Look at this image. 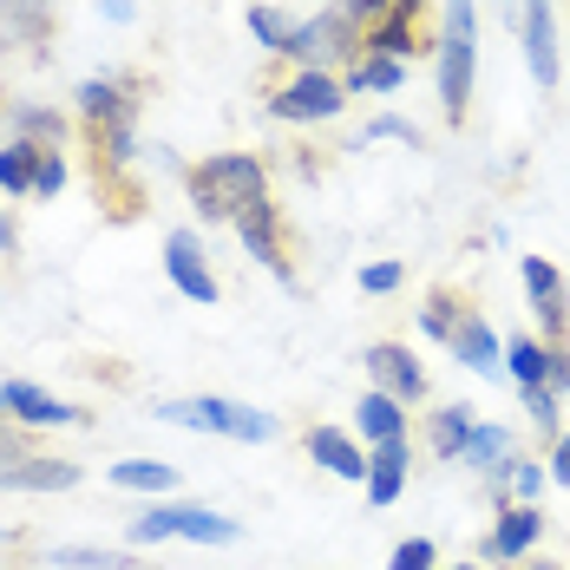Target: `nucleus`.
I'll return each mask as SVG.
<instances>
[{"instance_id":"nucleus-46","label":"nucleus","mask_w":570,"mask_h":570,"mask_svg":"<svg viewBox=\"0 0 570 570\" xmlns=\"http://www.w3.org/2000/svg\"><path fill=\"white\" fill-rule=\"evenodd\" d=\"M7 538H13V531H7V524H0V544H7Z\"/></svg>"},{"instance_id":"nucleus-31","label":"nucleus","mask_w":570,"mask_h":570,"mask_svg":"<svg viewBox=\"0 0 570 570\" xmlns=\"http://www.w3.org/2000/svg\"><path fill=\"white\" fill-rule=\"evenodd\" d=\"M295 13H283V7H249V33H256V47L263 53H283L288 59V47H295Z\"/></svg>"},{"instance_id":"nucleus-47","label":"nucleus","mask_w":570,"mask_h":570,"mask_svg":"<svg viewBox=\"0 0 570 570\" xmlns=\"http://www.w3.org/2000/svg\"><path fill=\"white\" fill-rule=\"evenodd\" d=\"M453 570H479V564H453Z\"/></svg>"},{"instance_id":"nucleus-24","label":"nucleus","mask_w":570,"mask_h":570,"mask_svg":"<svg viewBox=\"0 0 570 570\" xmlns=\"http://www.w3.org/2000/svg\"><path fill=\"white\" fill-rule=\"evenodd\" d=\"M342 79H347V92H400V86H406V59L361 53V59L342 72Z\"/></svg>"},{"instance_id":"nucleus-2","label":"nucleus","mask_w":570,"mask_h":570,"mask_svg":"<svg viewBox=\"0 0 570 570\" xmlns=\"http://www.w3.org/2000/svg\"><path fill=\"white\" fill-rule=\"evenodd\" d=\"M433 66H440V112H446V125H465L472 79H479V0H446Z\"/></svg>"},{"instance_id":"nucleus-7","label":"nucleus","mask_w":570,"mask_h":570,"mask_svg":"<svg viewBox=\"0 0 570 570\" xmlns=\"http://www.w3.org/2000/svg\"><path fill=\"white\" fill-rule=\"evenodd\" d=\"M165 276L184 302H197V308H217V276H210V263H204V243H197V229H171L165 236Z\"/></svg>"},{"instance_id":"nucleus-38","label":"nucleus","mask_w":570,"mask_h":570,"mask_svg":"<svg viewBox=\"0 0 570 570\" xmlns=\"http://www.w3.org/2000/svg\"><path fill=\"white\" fill-rule=\"evenodd\" d=\"M400 283H406V269H400L394 256H381V263H367V269H361V295H394Z\"/></svg>"},{"instance_id":"nucleus-4","label":"nucleus","mask_w":570,"mask_h":570,"mask_svg":"<svg viewBox=\"0 0 570 570\" xmlns=\"http://www.w3.org/2000/svg\"><path fill=\"white\" fill-rule=\"evenodd\" d=\"M361 59V27L347 20L342 7H322L295 27V47H288V66H315V72H335V66H354Z\"/></svg>"},{"instance_id":"nucleus-26","label":"nucleus","mask_w":570,"mask_h":570,"mask_svg":"<svg viewBox=\"0 0 570 570\" xmlns=\"http://www.w3.org/2000/svg\"><path fill=\"white\" fill-rule=\"evenodd\" d=\"M472 426H479L472 406H433V420H426V446H433V459H459V446H465Z\"/></svg>"},{"instance_id":"nucleus-13","label":"nucleus","mask_w":570,"mask_h":570,"mask_svg":"<svg viewBox=\"0 0 570 570\" xmlns=\"http://www.w3.org/2000/svg\"><path fill=\"white\" fill-rule=\"evenodd\" d=\"M538 538H544V512L512 499V505H499V524H492V538L479 544V558H485V564H518Z\"/></svg>"},{"instance_id":"nucleus-42","label":"nucleus","mask_w":570,"mask_h":570,"mask_svg":"<svg viewBox=\"0 0 570 570\" xmlns=\"http://www.w3.org/2000/svg\"><path fill=\"white\" fill-rule=\"evenodd\" d=\"M13 243H20V229H13V217L0 210V256H13Z\"/></svg>"},{"instance_id":"nucleus-43","label":"nucleus","mask_w":570,"mask_h":570,"mask_svg":"<svg viewBox=\"0 0 570 570\" xmlns=\"http://www.w3.org/2000/svg\"><path fill=\"white\" fill-rule=\"evenodd\" d=\"M0 459H20V433H13L7 420H0Z\"/></svg>"},{"instance_id":"nucleus-45","label":"nucleus","mask_w":570,"mask_h":570,"mask_svg":"<svg viewBox=\"0 0 570 570\" xmlns=\"http://www.w3.org/2000/svg\"><path fill=\"white\" fill-rule=\"evenodd\" d=\"M531 570H558V564H544V558H538V564H531Z\"/></svg>"},{"instance_id":"nucleus-23","label":"nucleus","mask_w":570,"mask_h":570,"mask_svg":"<svg viewBox=\"0 0 570 570\" xmlns=\"http://www.w3.org/2000/svg\"><path fill=\"white\" fill-rule=\"evenodd\" d=\"M47 564L53 570H138V551L131 544H59V551H47Z\"/></svg>"},{"instance_id":"nucleus-14","label":"nucleus","mask_w":570,"mask_h":570,"mask_svg":"<svg viewBox=\"0 0 570 570\" xmlns=\"http://www.w3.org/2000/svg\"><path fill=\"white\" fill-rule=\"evenodd\" d=\"M459 354V367H472L479 381H499L505 374V342L492 335V322L479 315V308H465L459 315V328H453V342H446Z\"/></svg>"},{"instance_id":"nucleus-16","label":"nucleus","mask_w":570,"mask_h":570,"mask_svg":"<svg viewBox=\"0 0 570 570\" xmlns=\"http://www.w3.org/2000/svg\"><path fill=\"white\" fill-rule=\"evenodd\" d=\"M406 472H413V440H387V446H374L367 453V505H394L400 492H406Z\"/></svg>"},{"instance_id":"nucleus-11","label":"nucleus","mask_w":570,"mask_h":570,"mask_svg":"<svg viewBox=\"0 0 570 570\" xmlns=\"http://www.w3.org/2000/svg\"><path fill=\"white\" fill-rule=\"evenodd\" d=\"M361 367L374 374V387H381V394L406 400V406H420V400H426V367L413 361V347H400V342H374L367 354H361Z\"/></svg>"},{"instance_id":"nucleus-20","label":"nucleus","mask_w":570,"mask_h":570,"mask_svg":"<svg viewBox=\"0 0 570 570\" xmlns=\"http://www.w3.org/2000/svg\"><path fill=\"white\" fill-rule=\"evenodd\" d=\"M106 479L118 492H145V499L177 492V465H165V459H118V465H106Z\"/></svg>"},{"instance_id":"nucleus-36","label":"nucleus","mask_w":570,"mask_h":570,"mask_svg":"<svg viewBox=\"0 0 570 570\" xmlns=\"http://www.w3.org/2000/svg\"><path fill=\"white\" fill-rule=\"evenodd\" d=\"M66 151H40V165H33V197H59L66 190Z\"/></svg>"},{"instance_id":"nucleus-12","label":"nucleus","mask_w":570,"mask_h":570,"mask_svg":"<svg viewBox=\"0 0 570 570\" xmlns=\"http://www.w3.org/2000/svg\"><path fill=\"white\" fill-rule=\"evenodd\" d=\"M86 479V465L72 459H47V453H20V459H0V492H72Z\"/></svg>"},{"instance_id":"nucleus-8","label":"nucleus","mask_w":570,"mask_h":570,"mask_svg":"<svg viewBox=\"0 0 570 570\" xmlns=\"http://www.w3.org/2000/svg\"><path fill=\"white\" fill-rule=\"evenodd\" d=\"M0 420H20V426H92L86 406L47 394V387H33V381H7V387H0Z\"/></svg>"},{"instance_id":"nucleus-27","label":"nucleus","mask_w":570,"mask_h":570,"mask_svg":"<svg viewBox=\"0 0 570 570\" xmlns=\"http://www.w3.org/2000/svg\"><path fill=\"white\" fill-rule=\"evenodd\" d=\"M224 440H243V446L276 440V413H263V406H249V400H224Z\"/></svg>"},{"instance_id":"nucleus-21","label":"nucleus","mask_w":570,"mask_h":570,"mask_svg":"<svg viewBox=\"0 0 570 570\" xmlns=\"http://www.w3.org/2000/svg\"><path fill=\"white\" fill-rule=\"evenodd\" d=\"M165 426H190V433H217L224 440V394H190V400H158L151 406Z\"/></svg>"},{"instance_id":"nucleus-9","label":"nucleus","mask_w":570,"mask_h":570,"mask_svg":"<svg viewBox=\"0 0 570 570\" xmlns=\"http://www.w3.org/2000/svg\"><path fill=\"white\" fill-rule=\"evenodd\" d=\"M518 276H524V295H531V308H538V322H544V347H564L570 288H564V276H558V263H544V256H518Z\"/></svg>"},{"instance_id":"nucleus-10","label":"nucleus","mask_w":570,"mask_h":570,"mask_svg":"<svg viewBox=\"0 0 570 570\" xmlns=\"http://www.w3.org/2000/svg\"><path fill=\"white\" fill-rule=\"evenodd\" d=\"M72 106H79V125H86V131H106L118 118H138V79H118V72L79 79Z\"/></svg>"},{"instance_id":"nucleus-17","label":"nucleus","mask_w":570,"mask_h":570,"mask_svg":"<svg viewBox=\"0 0 570 570\" xmlns=\"http://www.w3.org/2000/svg\"><path fill=\"white\" fill-rule=\"evenodd\" d=\"M512 453H518V433H512V426H499V420H479V426L465 433V446H459L453 465H465V472H479V479H485V472H499Z\"/></svg>"},{"instance_id":"nucleus-1","label":"nucleus","mask_w":570,"mask_h":570,"mask_svg":"<svg viewBox=\"0 0 570 570\" xmlns=\"http://www.w3.org/2000/svg\"><path fill=\"white\" fill-rule=\"evenodd\" d=\"M184 190H190V204H197L204 224H236L249 204L269 197V165L256 151H217V158H204V165L184 171Z\"/></svg>"},{"instance_id":"nucleus-33","label":"nucleus","mask_w":570,"mask_h":570,"mask_svg":"<svg viewBox=\"0 0 570 570\" xmlns=\"http://www.w3.org/2000/svg\"><path fill=\"white\" fill-rule=\"evenodd\" d=\"M361 145H413V151H420V125L400 118V112H381V118L361 125Z\"/></svg>"},{"instance_id":"nucleus-5","label":"nucleus","mask_w":570,"mask_h":570,"mask_svg":"<svg viewBox=\"0 0 570 570\" xmlns=\"http://www.w3.org/2000/svg\"><path fill=\"white\" fill-rule=\"evenodd\" d=\"M518 47L538 79V92H558L564 79V40H558V0H524L518 7Z\"/></svg>"},{"instance_id":"nucleus-29","label":"nucleus","mask_w":570,"mask_h":570,"mask_svg":"<svg viewBox=\"0 0 570 570\" xmlns=\"http://www.w3.org/2000/svg\"><path fill=\"white\" fill-rule=\"evenodd\" d=\"M361 53H387V59H406L420 53V20H406V13H387L367 40H361Z\"/></svg>"},{"instance_id":"nucleus-19","label":"nucleus","mask_w":570,"mask_h":570,"mask_svg":"<svg viewBox=\"0 0 570 570\" xmlns=\"http://www.w3.org/2000/svg\"><path fill=\"white\" fill-rule=\"evenodd\" d=\"M171 538H184V544H236L243 524L224 512H204V505H171Z\"/></svg>"},{"instance_id":"nucleus-15","label":"nucleus","mask_w":570,"mask_h":570,"mask_svg":"<svg viewBox=\"0 0 570 570\" xmlns=\"http://www.w3.org/2000/svg\"><path fill=\"white\" fill-rule=\"evenodd\" d=\"M308 459L322 472L347 479V485H367V446L354 433H342V426H308Z\"/></svg>"},{"instance_id":"nucleus-34","label":"nucleus","mask_w":570,"mask_h":570,"mask_svg":"<svg viewBox=\"0 0 570 570\" xmlns=\"http://www.w3.org/2000/svg\"><path fill=\"white\" fill-rule=\"evenodd\" d=\"M387 570H440V544L433 538H406V544H394Z\"/></svg>"},{"instance_id":"nucleus-30","label":"nucleus","mask_w":570,"mask_h":570,"mask_svg":"<svg viewBox=\"0 0 570 570\" xmlns=\"http://www.w3.org/2000/svg\"><path fill=\"white\" fill-rule=\"evenodd\" d=\"M13 125H20L27 145H47V151H66V131H72L53 106H13Z\"/></svg>"},{"instance_id":"nucleus-25","label":"nucleus","mask_w":570,"mask_h":570,"mask_svg":"<svg viewBox=\"0 0 570 570\" xmlns=\"http://www.w3.org/2000/svg\"><path fill=\"white\" fill-rule=\"evenodd\" d=\"M40 151H47V145H27V138L0 145V197H33V165H40Z\"/></svg>"},{"instance_id":"nucleus-35","label":"nucleus","mask_w":570,"mask_h":570,"mask_svg":"<svg viewBox=\"0 0 570 570\" xmlns=\"http://www.w3.org/2000/svg\"><path fill=\"white\" fill-rule=\"evenodd\" d=\"M518 400H524V413H531L538 433H558V394L551 387H518Z\"/></svg>"},{"instance_id":"nucleus-22","label":"nucleus","mask_w":570,"mask_h":570,"mask_svg":"<svg viewBox=\"0 0 570 570\" xmlns=\"http://www.w3.org/2000/svg\"><path fill=\"white\" fill-rule=\"evenodd\" d=\"M0 33L20 40V47L47 40L53 33V0H0Z\"/></svg>"},{"instance_id":"nucleus-40","label":"nucleus","mask_w":570,"mask_h":570,"mask_svg":"<svg viewBox=\"0 0 570 570\" xmlns=\"http://www.w3.org/2000/svg\"><path fill=\"white\" fill-rule=\"evenodd\" d=\"M544 387H551L558 400L570 394V342H564V347H551V367H544Z\"/></svg>"},{"instance_id":"nucleus-44","label":"nucleus","mask_w":570,"mask_h":570,"mask_svg":"<svg viewBox=\"0 0 570 570\" xmlns=\"http://www.w3.org/2000/svg\"><path fill=\"white\" fill-rule=\"evenodd\" d=\"M518 7H524V0H505V13H512V27H518Z\"/></svg>"},{"instance_id":"nucleus-39","label":"nucleus","mask_w":570,"mask_h":570,"mask_svg":"<svg viewBox=\"0 0 570 570\" xmlns=\"http://www.w3.org/2000/svg\"><path fill=\"white\" fill-rule=\"evenodd\" d=\"M335 7H342L347 20L361 27V40H367V33H374V27H381L387 13H394V0H335Z\"/></svg>"},{"instance_id":"nucleus-6","label":"nucleus","mask_w":570,"mask_h":570,"mask_svg":"<svg viewBox=\"0 0 570 570\" xmlns=\"http://www.w3.org/2000/svg\"><path fill=\"white\" fill-rule=\"evenodd\" d=\"M229 229L243 236L249 263H263V269H269V276H276L283 288H295V269H288V243H283V210H276L269 197H263V204H249V210H243V217H236Z\"/></svg>"},{"instance_id":"nucleus-37","label":"nucleus","mask_w":570,"mask_h":570,"mask_svg":"<svg viewBox=\"0 0 570 570\" xmlns=\"http://www.w3.org/2000/svg\"><path fill=\"white\" fill-rule=\"evenodd\" d=\"M544 479H551L544 465H531L524 453L512 459V499H518V505H538V492H544Z\"/></svg>"},{"instance_id":"nucleus-32","label":"nucleus","mask_w":570,"mask_h":570,"mask_svg":"<svg viewBox=\"0 0 570 570\" xmlns=\"http://www.w3.org/2000/svg\"><path fill=\"white\" fill-rule=\"evenodd\" d=\"M459 315H465V308H459V295H453V288H433V295H426V308H420V328H426L433 342H453Z\"/></svg>"},{"instance_id":"nucleus-41","label":"nucleus","mask_w":570,"mask_h":570,"mask_svg":"<svg viewBox=\"0 0 570 570\" xmlns=\"http://www.w3.org/2000/svg\"><path fill=\"white\" fill-rule=\"evenodd\" d=\"M558 485H570V433H558V446H551V465H544Z\"/></svg>"},{"instance_id":"nucleus-18","label":"nucleus","mask_w":570,"mask_h":570,"mask_svg":"<svg viewBox=\"0 0 570 570\" xmlns=\"http://www.w3.org/2000/svg\"><path fill=\"white\" fill-rule=\"evenodd\" d=\"M387 440H406V400L367 387V394H361V446L374 453V446H387Z\"/></svg>"},{"instance_id":"nucleus-28","label":"nucleus","mask_w":570,"mask_h":570,"mask_svg":"<svg viewBox=\"0 0 570 570\" xmlns=\"http://www.w3.org/2000/svg\"><path fill=\"white\" fill-rule=\"evenodd\" d=\"M544 367H551V347L538 342V335H512L505 342V374H512L518 387H544Z\"/></svg>"},{"instance_id":"nucleus-3","label":"nucleus","mask_w":570,"mask_h":570,"mask_svg":"<svg viewBox=\"0 0 570 570\" xmlns=\"http://www.w3.org/2000/svg\"><path fill=\"white\" fill-rule=\"evenodd\" d=\"M342 106H347V79L342 72H315V66H295L269 92L276 125H328V118H342Z\"/></svg>"}]
</instances>
